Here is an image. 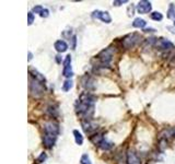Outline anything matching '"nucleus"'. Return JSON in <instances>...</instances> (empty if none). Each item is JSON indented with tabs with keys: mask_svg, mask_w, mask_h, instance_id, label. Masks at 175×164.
<instances>
[{
	"mask_svg": "<svg viewBox=\"0 0 175 164\" xmlns=\"http://www.w3.org/2000/svg\"><path fill=\"white\" fill-rule=\"evenodd\" d=\"M99 147H100L102 150L107 151V150H111V149L114 147V144H113V142H111V141H109V140L104 139L100 144H99Z\"/></svg>",
	"mask_w": 175,
	"mask_h": 164,
	"instance_id": "17",
	"label": "nucleus"
},
{
	"mask_svg": "<svg viewBox=\"0 0 175 164\" xmlns=\"http://www.w3.org/2000/svg\"><path fill=\"white\" fill-rule=\"evenodd\" d=\"M92 18L94 19H99L104 23H111L112 22V16H109V13L107 11H101V10H95L92 13Z\"/></svg>",
	"mask_w": 175,
	"mask_h": 164,
	"instance_id": "6",
	"label": "nucleus"
},
{
	"mask_svg": "<svg viewBox=\"0 0 175 164\" xmlns=\"http://www.w3.org/2000/svg\"><path fill=\"white\" fill-rule=\"evenodd\" d=\"M34 22V16L33 12H29L28 13V24L31 25Z\"/></svg>",
	"mask_w": 175,
	"mask_h": 164,
	"instance_id": "25",
	"label": "nucleus"
},
{
	"mask_svg": "<svg viewBox=\"0 0 175 164\" xmlns=\"http://www.w3.org/2000/svg\"><path fill=\"white\" fill-rule=\"evenodd\" d=\"M46 159H47V156H46V153H44V152H43V153H41V156L37 158L36 162H37V163H43V162H44Z\"/></svg>",
	"mask_w": 175,
	"mask_h": 164,
	"instance_id": "24",
	"label": "nucleus"
},
{
	"mask_svg": "<svg viewBox=\"0 0 175 164\" xmlns=\"http://www.w3.org/2000/svg\"><path fill=\"white\" fill-rule=\"evenodd\" d=\"M174 26H175V21H174Z\"/></svg>",
	"mask_w": 175,
	"mask_h": 164,
	"instance_id": "33",
	"label": "nucleus"
},
{
	"mask_svg": "<svg viewBox=\"0 0 175 164\" xmlns=\"http://www.w3.org/2000/svg\"><path fill=\"white\" fill-rule=\"evenodd\" d=\"M43 10H44V8H43L42 6H35V7L33 8V12L40 13V16H41V13L43 12Z\"/></svg>",
	"mask_w": 175,
	"mask_h": 164,
	"instance_id": "26",
	"label": "nucleus"
},
{
	"mask_svg": "<svg viewBox=\"0 0 175 164\" xmlns=\"http://www.w3.org/2000/svg\"><path fill=\"white\" fill-rule=\"evenodd\" d=\"M56 60H57V62H58V64H60V62H61V59H60V56H59V55H57V56H56Z\"/></svg>",
	"mask_w": 175,
	"mask_h": 164,
	"instance_id": "31",
	"label": "nucleus"
},
{
	"mask_svg": "<svg viewBox=\"0 0 175 164\" xmlns=\"http://www.w3.org/2000/svg\"><path fill=\"white\" fill-rule=\"evenodd\" d=\"M147 25V22L141 18H137L135 19L133 22V28H137V29H145V26Z\"/></svg>",
	"mask_w": 175,
	"mask_h": 164,
	"instance_id": "16",
	"label": "nucleus"
},
{
	"mask_svg": "<svg viewBox=\"0 0 175 164\" xmlns=\"http://www.w3.org/2000/svg\"><path fill=\"white\" fill-rule=\"evenodd\" d=\"M97 60L102 64L103 67H107L109 64L112 62V58H113V50L111 48H106L104 50H102L97 56Z\"/></svg>",
	"mask_w": 175,
	"mask_h": 164,
	"instance_id": "4",
	"label": "nucleus"
},
{
	"mask_svg": "<svg viewBox=\"0 0 175 164\" xmlns=\"http://www.w3.org/2000/svg\"><path fill=\"white\" fill-rule=\"evenodd\" d=\"M155 45H157V47L159 49H163V50H169V49L174 48V45L169 40H165V38L158 40V41L155 42Z\"/></svg>",
	"mask_w": 175,
	"mask_h": 164,
	"instance_id": "10",
	"label": "nucleus"
},
{
	"mask_svg": "<svg viewBox=\"0 0 175 164\" xmlns=\"http://www.w3.org/2000/svg\"><path fill=\"white\" fill-rule=\"evenodd\" d=\"M154 31H155V30L154 29H143V32H146V33H148V32H154Z\"/></svg>",
	"mask_w": 175,
	"mask_h": 164,
	"instance_id": "30",
	"label": "nucleus"
},
{
	"mask_svg": "<svg viewBox=\"0 0 175 164\" xmlns=\"http://www.w3.org/2000/svg\"><path fill=\"white\" fill-rule=\"evenodd\" d=\"M82 128L87 134H92L97 129V125L94 123H92L91 120H83L82 122Z\"/></svg>",
	"mask_w": 175,
	"mask_h": 164,
	"instance_id": "11",
	"label": "nucleus"
},
{
	"mask_svg": "<svg viewBox=\"0 0 175 164\" xmlns=\"http://www.w3.org/2000/svg\"><path fill=\"white\" fill-rule=\"evenodd\" d=\"M137 12L140 13V14H146V13H149L151 11V2L150 1H147V0H141V1H139L137 4Z\"/></svg>",
	"mask_w": 175,
	"mask_h": 164,
	"instance_id": "7",
	"label": "nucleus"
},
{
	"mask_svg": "<svg viewBox=\"0 0 175 164\" xmlns=\"http://www.w3.org/2000/svg\"><path fill=\"white\" fill-rule=\"evenodd\" d=\"M167 18L175 21V7L173 4H170V7L167 10Z\"/></svg>",
	"mask_w": 175,
	"mask_h": 164,
	"instance_id": "20",
	"label": "nucleus"
},
{
	"mask_svg": "<svg viewBox=\"0 0 175 164\" xmlns=\"http://www.w3.org/2000/svg\"><path fill=\"white\" fill-rule=\"evenodd\" d=\"M71 41H72V45H71V48L75 49L76 48V43H77V36L73 35V36L71 37Z\"/></svg>",
	"mask_w": 175,
	"mask_h": 164,
	"instance_id": "29",
	"label": "nucleus"
},
{
	"mask_svg": "<svg viewBox=\"0 0 175 164\" xmlns=\"http://www.w3.org/2000/svg\"><path fill=\"white\" fill-rule=\"evenodd\" d=\"M128 1L127 0H115V1H113V4L114 6H121L123 4H127Z\"/></svg>",
	"mask_w": 175,
	"mask_h": 164,
	"instance_id": "27",
	"label": "nucleus"
},
{
	"mask_svg": "<svg viewBox=\"0 0 175 164\" xmlns=\"http://www.w3.org/2000/svg\"><path fill=\"white\" fill-rule=\"evenodd\" d=\"M140 40H141V36H140L139 34L133 33V34H129V35L124 37V40H123L121 43H123V46H124L126 49H129L137 45L138 43L140 42Z\"/></svg>",
	"mask_w": 175,
	"mask_h": 164,
	"instance_id": "3",
	"label": "nucleus"
},
{
	"mask_svg": "<svg viewBox=\"0 0 175 164\" xmlns=\"http://www.w3.org/2000/svg\"><path fill=\"white\" fill-rule=\"evenodd\" d=\"M44 131L45 134H52V135H58L59 127L58 124L55 122H47L44 125Z\"/></svg>",
	"mask_w": 175,
	"mask_h": 164,
	"instance_id": "8",
	"label": "nucleus"
},
{
	"mask_svg": "<svg viewBox=\"0 0 175 164\" xmlns=\"http://www.w3.org/2000/svg\"><path fill=\"white\" fill-rule=\"evenodd\" d=\"M29 89H30V93L33 95L34 98H38V96L43 95L44 91H45V88L43 86V83L36 81V80L33 79L32 77H30Z\"/></svg>",
	"mask_w": 175,
	"mask_h": 164,
	"instance_id": "2",
	"label": "nucleus"
},
{
	"mask_svg": "<svg viewBox=\"0 0 175 164\" xmlns=\"http://www.w3.org/2000/svg\"><path fill=\"white\" fill-rule=\"evenodd\" d=\"M32 58H33V54L29 52V60H32Z\"/></svg>",
	"mask_w": 175,
	"mask_h": 164,
	"instance_id": "32",
	"label": "nucleus"
},
{
	"mask_svg": "<svg viewBox=\"0 0 175 164\" xmlns=\"http://www.w3.org/2000/svg\"><path fill=\"white\" fill-rule=\"evenodd\" d=\"M103 140H104V137H103L102 134H96V135H93L91 137V141L94 144H97V146H99Z\"/></svg>",
	"mask_w": 175,
	"mask_h": 164,
	"instance_id": "19",
	"label": "nucleus"
},
{
	"mask_svg": "<svg viewBox=\"0 0 175 164\" xmlns=\"http://www.w3.org/2000/svg\"><path fill=\"white\" fill-rule=\"evenodd\" d=\"M30 77H32L33 79H35L36 81L41 82V83H44V82L46 81L45 77L43 76L41 72H38L37 70H30Z\"/></svg>",
	"mask_w": 175,
	"mask_h": 164,
	"instance_id": "15",
	"label": "nucleus"
},
{
	"mask_svg": "<svg viewBox=\"0 0 175 164\" xmlns=\"http://www.w3.org/2000/svg\"><path fill=\"white\" fill-rule=\"evenodd\" d=\"M82 86L85 88L88 91H91V90H94V80L91 78V77H89V76H84L83 78H82Z\"/></svg>",
	"mask_w": 175,
	"mask_h": 164,
	"instance_id": "12",
	"label": "nucleus"
},
{
	"mask_svg": "<svg viewBox=\"0 0 175 164\" xmlns=\"http://www.w3.org/2000/svg\"><path fill=\"white\" fill-rule=\"evenodd\" d=\"M72 86H73V81H72L71 79H67L63 84V90L65 91V92H68Z\"/></svg>",
	"mask_w": 175,
	"mask_h": 164,
	"instance_id": "21",
	"label": "nucleus"
},
{
	"mask_svg": "<svg viewBox=\"0 0 175 164\" xmlns=\"http://www.w3.org/2000/svg\"><path fill=\"white\" fill-rule=\"evenodd\" d=\"M80 163L81 164H92V162H91V160H90V158H89L88 154H83V156H81Z\"/></svg>",
	"mask_w": 175,
	"mask_h": 164,
	"instance_id": "23",
	"label": "nucleus"
},
{
	"mask_svg": "<svg viewBox=\"0 0 175 164\" xmlns=\"http://www.w3.org/2000/svg\"><path fill=\"white\" fill-rule=\"evenodd\" d=\"M48 16H49V11H48V9H44V10H43V12L41 13V16H42V18H47Z\"/></svg>",
	"mask_w": 175,
	"mask_h": 164,
	"instance_id": "28",
	"label": "nucleus"
},
{
	"mask_svg": "<svg viewBox=\"0 0 175 164\" xmlns=\"http://www.w3.org/2000/svg\"><path fill=\"white\" fill-rule=\"evenodd\" d=\"M73 136H75L76 144H79V146L83 144V136L81 135V132L79 130H73Z\"/></svg>",
	"mask_w": 175,
	"mask_h": 164,
	"instance_id": "18",
	"label": "nucleus"
},
{
	"mask_svg": "<svg viewBox=\"0 0 175 164\" xmlns=\"http://www.w3.org/2000/svg\"><path fill=\"white\" fill-rule=\"evenodd\" d=\"M56 140H57V135L45 134V135H44V138H43V144H44L46 148L50 149V148L54 147Z\"/></svg>",
	"mask_w": 175,
	"mask_h": 164,
	"instance_id": "9",
	"label": "nucleus"
},
{
	"mask_svg": "<svg viewBox=\"0 0 175 164\" xmlns=\"http://www.w3.org/2000/svg\"><path fill=\"white\" fill-rule=\"evenodd\" d=\"M150 16H151V19L154 21H162L163 20V14L160 12H157V11L151 13Z\"/></svg>",
	"mask_w": 175,
	"mask_h": 164,
	"instance_id": "22",
	"label": "nucleus"
},
{
	"mask_svg": "<svg viewBox=\"0 0 175 164\" xmlns=\"http://www.w3.org/2000/svg\"><path fill=\"white\" fill-rule=\"evenodd\" d=\"M63 76L66 78L70 79L73 76V71H72V67H71V56L67 55L65 60H64V69H63Z\"/></svg>",
	"mask_w": 175,
	"mask_h": 164,
	"instance_id": "5",
	"label": "nucleus"
},
{
	"mask_svg": "<svg viewBox=\"0 0 175 164\" xmlns=\"http://www.w3.org/2000/svg\"><path fill=\"white\" fill-rule=\"evenodd\" d=\"M127 163L140 164V159L138 158L137 153H135L133 151H128V153H127Z\"/></svg>",
	"mask_w": 175,
	"mask_h": 164,
	"instance_id": "14",
	"label": "nucleus"
},
{
	"mask_svg": "<svg viewBox=\"0 0 175 164\" xmlns=\"http://www.w3.org/2000/svg\"><path fill=\"white\" fill-rule=\"evenodd\" d=\"M54 47L58 53H65L68 49V44L65 41H63V40H59V41L55 42Z\"/></svg>",
	"mask_w": 175,
	"mask_h": 164,
	"instance_id": "13",
	"label": "nucleus"
},
{
	"mask_svg": "<svg viewBox=\"0 0 175 164\" xmlns=\"http://www.w3.org/2000/svg\"><path fill=\"white\" fill-rule=\"evenodd\" d=\"M96 98L90 92H84L80 95V98L76 105L77 114L84 120H91L94 114V103Z\"/></svg>",
	"mask_w": 175,
	"mask_h": 164,
	"instance_id": "1",
	"label": "nucleus"
}]
</instances>
